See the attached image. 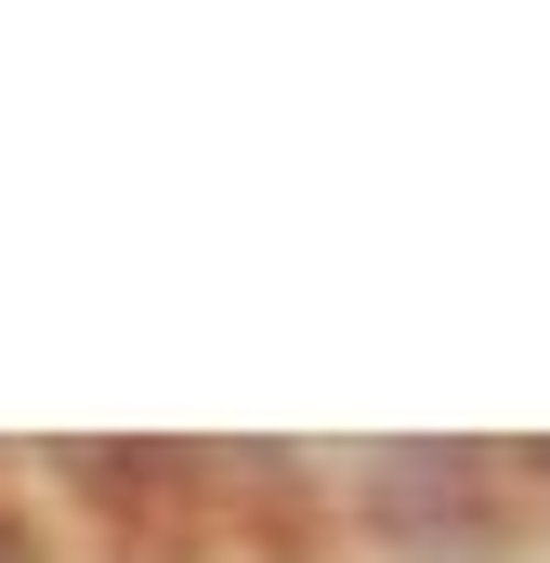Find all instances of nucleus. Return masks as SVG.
<instances>
[{"label":"nucleus","mask_w":550,"mask_h":563,"mask_svg":"<svg viewBox=\"0 0 550 563\" xmlns=\"http://www.w3.org/2000/svg\"><path fill=\"white\" fill-rule=\"evenodd\" d=\"M498 485H512V472H498L485 445H381L354 498H367V525H381L394 551H419V563H485L498 525H512Z\"/></svg>","instance_id":"f257e3e1"},{"label":"nucleus","mask_w":550,"mask_h":563,"mask_svg":"<svg viewBox=\"0 0 550 563\" xmlns=\"http://www.w3.org/2000/svg\"><path fill=\"white\" fill-rule=\"evenodd\" d=\"M0 563H40V538H26V525H13V511H0Z\"/></svg>","instance_id":"f03ea898"}]
</instances>
